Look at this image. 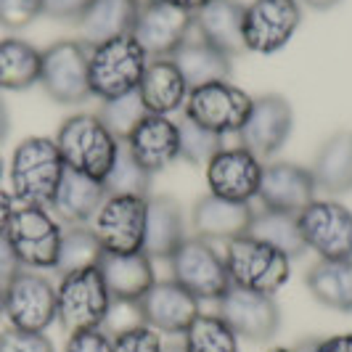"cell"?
<instances>
[{
    "instance_id": "6da1fadb",
    "label": "cell",
    "mask_w": 352,
    "mask_h": 352,
    "mask_svg": "<svg viewBox=\"0 0 352 352\" xmlns=\"http://www.w3.org/2000/svg\"><path fill=\"white\" fill-rule=\"evenodd\" d=\"M64 159L53 138L32 135L24 138L14 148L8 180H11V196L19 204L27 207H51L56 188L64 177Z\"/></svg>"
},
{
    "instance_id": "7a4b0ae2",
    "label": "cell",
    "mask_w": 352,
    "mask_h": 352,
    "mask_svg": "<svg viewBox=\"0 0 352 352\" xmlns=\"http://www.w3.org/2000/svg\"><path fill=\"white\" fill-rule=\"evenodd\" d=\"M53 141L69 170L96 177V180H104L109 175L117 151H120V141L106 130L98 114L67 117Z\"/></svg>"
},
{
    "instance_id": "3957f363",
    "label": "cell",
    "mask_w": 352,
    "mask_h": 352,
    "mask_svg": "<svg viewBox=\"0 0 352 352\" xmlns=\"http://www.w3.org/2000/svg\"><path fill=\"white\" fill-rule=\"evenodd\" d=\"M148 56L133 40V35L114 37L90 48L88 77L90 96L98 101H111L127 93H135L143 80Z\"/></svg>"
},
{
    "instance_id": "277c9868",
    "label": "cell",
    "mask_w": 352,
    "mask_h": 352,
    "mask_svg": "<svg viewBox=\"0 0 352 352\" xmlns=\"http://www.w3.org/2000/svg\"><path fill=\"white\" fill-rule=\"evenodd\" d=\"M223 260H226L230 286L270 294V297L292 276V260L276 247L265 244L249 233L228 241Z\"/></svg>"
},
{
    "instance_id": "5b68a950",
    "label": "cell",
    "mask_w": 352,
    "mask_h": 352,
    "mask_svg": "<svg viewBox=\"0 0 352 352\" xmlns=\"http://www.w3.org/2000/svg\"><path fill=\"white\" fill-rule=\"evenodd\" d=\"M111 302L114 300L106 289L98 265L74 270L61 276L56 286V320L69 334L82 329H101Z\"/></svg>"
},
{
    "instance_id": "8992f818",
    "label": "cell",
    "mask_w": 352,
    "mask_h": 352,
    "mask_svg": "<svg viewBox=\"0 0 352 352\" xmlns=\"http://www.w3.org/2000/svg\"><path fill=\"white\" fill-rule=\"evenodd\" d=\"M90 45L82 40H58L43 51L40 85L61 106L85 104L90 98Z\"/></svg>"
},
{
    "instance_id": "52a82bcc",
    "label": "cell",
    "mask_w": 352,
    "mask_h": 352,
    "mask_svg": "<svg viewBox=\"0 0 352 352\" xmlns=\"http://www.w3.org/2000/svg\"><path fill=\"white\" fill-rule=\"evenodd\" d=\"M6 236L16 252L19 263L27 270H53L64 228L45 207L19 204L6 228Z\"/></svg>"
},
{
    "instance_id": "ba28073f",
    "label": "cell",
    "mask_w": 352,
    "mask_h": 352,
    "mask_svg": "<svg viewBox=\"0 0 352 352\" xmlns=\"http://www.w3.org/2000/svg\"><path fill=\"white\" fill-rule=\"evenodd\" d=\"M252 96L230 80L210 82L188 93V101L183 106V117L196 122L199 127L210 130L214 135L239 133L252 111Z\"/></svg>"
},
{
    "instance_id": "9c48e42d",
    "label": "cell",
    "mask_w": 352,
    "mask_h": 352,
    "mask_svg": "<svg viewBox=\"0 0 352 352\" xmlns=\"http://www.w3.org/2000/svg\"><path fill=\"white\" fill-rule=\"evenodd\" d=\"M3 316L14 329L45 331L56 323V286L40 270L21 267L3 286Z\"/></svg>"
},
{
    "instance_id": "30bf717a",
    "label": "cell",
    "mask_w": 352,
    "mask_h": 352,
    "mask_svg": "<svg viewBox=\"0 0 352 352\" xmlns=\"http://www.w3.org/2000/svg\"><path fill=\"white\" fill-rule=\"evenodd\" d=\"M173 270V281H177L186 292H191L196 300H220L230 289L226 260L212 241L188 236L175 254L167 260Z\"/></svg>"
},
{
    "instance_id": "8fae6325",
    "label": "cell",
    "mask_w": 352,
    "mask_h": 352,
    "mask_svg": "<svg viewBox=\"0 0 352 352\" xmlns=\"http://www.w3.org/2000/svg\"><path fill=\"white\" fill-rule=\"evenodd\" d=\"M305 247L320 260H352V212L331 199H316L297 214Z\"/></svg>"
},
{
    "instance_id": "7c38bea8",
    "label": "cell",
    "mask_w": 352,
    "mask_h": 352,
    "mask_svg": "<svg viewBox=\"0 0 352 352\" xmlns=\"http://www.w3.org/2000/svg\"><path fill=\"white\" fill-rule=\"evenodd\" d=\"M146 212L148 199L143 196H109L90 223L101 249L111 254L141 252L146 236Z\"/></svg>"
},
{
    "instance_id": "4fadbf2b",
    "label": "cell",
    "mask_w": 352,
    "mask_h": 352,
    "mask_svg": "<svg viewBox=\"0 0 352 352\" xmlns=\"http://www.w3.org/2000/svg\"><path fill=\"white\" fill-rule=\"evenodd\" d=\"M302 21L300 0H252L244 8V45L270 56L289 45Z\"/></svg>"
},
{
    "instance_id": "5bb4252c",
    "label": "cell",
    "mask_w": 352,
    "mask_h": 352,
    "mask_svg": "<svg viewBox=\"0 0 352 352\" xmlns=\"http://www.w3.org/2000/svg\"><path fill=\"white\" fill-rule=\"evenodd\" d=\"M217 316L230 326V331L247 342H267L281 329V307L270 294L230 286L217 300Z\"/></svg>"
},
{
    "instance_id": "9a60e30c",
    "label": "cell",
    "mask_w": 352,
    "mask_h": 352,
    "mask_svg": "<svg viewBox=\"0 0 352 352\" xmlns=\"http://www.w3.org/2000/svg\"><path fill=\"white\" fill-rule=\"evenodd\" d=\"M292 127H294L292 104L278 93H265L252 101L247 122L236 135L247 151H252L257 159H267L281 151L283 143L292 135Z\"/></svg>"
},
{
    "instance_id": "2e32d148",
    "label": "cell",
    "mask_w": 352,
    "mask_h": 352,
    "mask_svg": "<svg viewBox=\"0 0 352 352\" xmlns=\"http://www.w3.org/2000/svg\"><path fill=\"white\" fill-rule=\"evenodd\" d=\"M194 14L162 0H151L138 8V19L130 35L148 58H170L188 40Z\"/></svg>"
},
{
    "instance_id": "e0dca14e",
    "label": "cell",
    "mask_w": 352,
    "mask_h": 352,
    "mask_svg": "<svg viewBox=\"0 0 352 352\" xmlns=\"http://www.w3.org/2000/svg\"><path fill=\"white\" fill-rule=\"evenodd\" d=\"M207 186L210 194L228 201H252L260 191L263 159H257L244 146L223 148L207 162Z\"/></svg>"
},
{
    "instance_id": "ac0fdd59",
    "label": "cell",
    "mask_w": 352,
    "mask_h": 352,
    "mask_svg": "<svg viewBox=\"0 0 352 352\" xmlns=\"http://www.w3.org/2000/svg\"><path fill=\"white\" fill-rule=\"evenodd\" d=\"M138 310L143 323L159 334H183L201 316V302L170 278V281H154V286L138 302Z\"/></svg>"
},
{
    "instance_id": "d6986e66",
    "label": "cell",
    "mask_w": 352,
    "mask_h": 352,
    "mask_svg": "<svg viewBox=\"0 0 352 352\" xmlns=\"http://www.w3.org/2000/svg\"><path fill=\"white\" fill-rule=\"evenodd\" d=\"M316 194L318 186L310 167L294 162H276L263 170L257 199L263 201V210L300 214L310 201H316Z\"/></svg>"
},
{
    "instance_id": "ffe728a7",
    "label": "cell",
    "mask_w": 352,
    "mask_h": 352,
    "mask_svg": "<svg viewBox=\"0 0 352 352\" xmlns=\"http://www.w3.org/2000/svg\"><path fill=\"white\" fill-rule=\"evenodd\" d=\"M124 146L146 173L157 175L180 159V130L170 117L148 114L127 135Z\"/></svg>"
},
{
    "instance_id": "44dd1931",
    "label": "cell",
    "mask_w": 352,
    "mask_h": 352,
    "mask_svg": "<svg viewBox=\"0 0 352 352\" xmlns=\"http://www.w3.org/2000/svg\"><path fill=\"white\" fill-rule=\"evenodd\" d=\"M254 220L249 201H228L214 194L201 196L191 212V228L204 241H233L247 236Z\"/></svg>"
},
{
    "instance_id": "7402d4cb",
    "label": "cell",
    "mask_w": 352,
    "mask_h": 352,
    "mask_svg": "<svg viewBox=\"0 0 352 352\" xmlns=\"http://www.w3.org/2000/svg\"><path fill=\"white\" fill-rule=\"evenodd\" d=\"M244 3L241 0H210L194 14V27L199 40L217 48L226 56L247 53L244 45Z\"/></svg>"
},
{
    "instance_id": "603a6c76",
    "label": "cell",
    "mask_w": 352,
    "mask_h": 352,
    "mask_svg": "<svg viewBox=\"0 0 352 352\" xmlns=\"http://www.w3.org/2000/svg\"><path fill=\"white\" fill-rule=\"evenodd\" d=\"M98 270L114 302H141L143 294L154 286V260L146 252L111 254L104 252L98 260Z\"/></svg>"
},
{
    "instance_id": "cb8c5ba5",
    "label": "cell",
    "mask_w": 352,
    "mask_h": 352,
    "mask_svg": "<svg viewBox=\"0 0 352 352\" xmlns=\"http://www.w3.org/2000/svg\"><path fill=\"white\" fill-rule=\"evenodd\" d=\"M106 199L109 194L104 180H96L67 167L48 210L56 212V217L67 226H90Z\"/></svg>"
},
{
    "instance_id": "d4e9b609",
    "label": "cell",
    "mask_w": 352,
    "mask_h": 352,
    "mask_svg": "<svg viewBox=\"0 0 352 352\" xmlns=\"http://www.w3.org/2000/svg\"><path fill=\"white\" fill-rule=\"evenodd\" d=\"M188 93L191 88L186 85L173 58H148L141 85H138V96L148 114H159V117L175 114L186 106Z\"/></svg>"
},
{
    "instance_id": "484cf974",
    "label": "cell",
    "mask_w": 352,
    "mask_h": 352,
    "mask_svg": "<svg viewBox=\"0 0 352 352\" xmlns=\"http://www.w3.org/2000/svg\"><path fill=\"white\" fill-rule=\"evenodd\" d=\"M188 239L186 233V217L183 207L173 196H154L148 199L146 212V236H143V252L151 260H170L175 249Z\"/></svg>"
},
{
    "instance_id": "4316f807",
    "label": "cell",
    "mask_w": 352,
    "mask_h": 352,
    "mask_svg": "<svg viewBox=\"0 0 352 352\" xmlns=\"http://www.w3.org/2000/svg\"><path fill=\"white\" fill-rule=\"evenodd\" d=\"M138 8L141 6L135 0H93L77 21L82 43L93 48L106 40L130 35L138 19Z\"/></svg>"
},
{
    "instance_id": "83f0119b",
    "label": "cell",
    "mask_w": 352,
    "mask_h": 352,
    "mask_svg": "<svg viewBox=\"0 0 352 352\" xmlns=\"http://www.w3.org/2000/svg\"><path fill=\"white\" fill-rule=\"evenodd\" d=\"M310 173L318 191L342 196L352 191V130H339L318 148Z\"/></svg>"
},
{
    "instance_id": "f1b7e54d",
    "label": "cell",
    "mask_w": 352,
    "mask_h": 352,
    "mask_svg": "<svg viewBox=\"0 0 352 352\" xmlns=\"http://www.w3.org/2000/svg\"><path fill=\"white\" fill-rule=\"evenodd\" d=\"M170 58H173V64L183 74L186 85L191 90L201 88V85H210V82L228 80L230 72H233L230 56L207 45L204 40H186Z\"/></svg>"
},
{
    "instance_id": "f546056e",
    "label": "cell",
    "mask_w": 352,
    "mask_h": 352,
    "mask_svg": "<svg viewBox=\"0 0 352 352\" xmlns=\"http://www.w3.org/2000/svg\"><path fill=\"white\" fill-rule=\"evenodd\" d=\"M305 283L320 305L336 313H352V260H318Z\"/></svg>"
},
{
    "instance_id": "4dcf8cb0",
    "label": "cell",
    "mask_w": 352,
    "mask_h": 352,
    "mask_svg": "<svg viewBox=\"0 0 352 352\" xmlns=\"http://www.w3.org/2000/svg\"><path fill=\"white\" fill-rule=\"evenodd\" d=\"M43 51L32 43L6 37L0 40V90H27L40 82Z\"/></svg>"
},
{
    "instance_id": "1f68e13d",
    "label": "cell",
    "mask_w": 352,
    "mask_h": 352,
    "mask_svg": "<svg viewBox=\"0 0 352 352\" xmlns=\"http://www.w3.org/2000/svg\"><path fill=\"white\" fill-rule=\"evenodd\" d=\"M249 236H254V239H260L265 244L276 247L289 260L300 257L302 252L307 249L300 233V220H297V214H289V212H276V210L254 212Z\"/></svg>"
},
{
    "instance_id": "d6a6232c",
    "label": "cell",
    "mask_w": 352,
    "mask_h": 352,
    "mask_svg": "<svg viewBox=\"0 0 352 352\" xmlns=\"http://www.w3.org/2000/svg\"><path fill=\"white\" fill-rule=\"evenodd\" d=\"M104 249L98 244L96 233L88 226H69L61 236V247H58V260H56V273L67 276L74 270H85L96 267L101 260Z\"/></svg>"
},
{
    "instance_id": "836d02e7",
    "label": "cell",
    "mask_w": 352,
    "mask_h": 352,
    "mask_svg": "<svg viewBox=\"0 0 352 352\" xmlns=\"http://www.w3.org/2000/svg\"><path fill=\"white\" fill-rule=\"evenodd\" d=\"M183 350L186 352H239V336L220 316L201 313L194 323L183 331Z\"/></svg>"
},
{
    "instance_id": "e575fe53",
    "label": "cell",
    "mask_w": 352,
    "mask_h": 352,
    "mask_svg": "<svg viewBox=\"0 0 352 352\" xmlns=\"http://www.w3.org/2000/svg\"><path fill=\"white\" fill-rule=\"evenodd\" d=\"M151 173H146L141 164L133 159L130 148L120 143V151H117V159L109 170V175L104 177L106 194L109 196H143L148 199V191H151Z\"/></svg>"
},
{
    "instance_id": "d590c367",
    "label": "cell",
    "mask_w": 352,
    "mask_h": 352,
    "mask_svg": "<svg viewBox=\"0 0 352 352\" xmlns=\"http://www.w3.org/2000/svg\"><path fill=\"white\" fill-rule=\"evenodd\" d=\"M143 117H148V111L143 106L138 90L120 96V98H111V101H101V109H98V120L120 143L127 141V135L138 127Z\"/></svg>"
},
{
    "instance_id": "8d00e7d4",
    "label": "cell",
    "mask_w": 352,
    "mask_h": 352,
    "mask_svg": "<svg viewBox=\"0 0 352 352\" xmlns=\"http://www.w3.org/2000/svg\"><path fill=\"white\" fill-rule=\"evenodd\" d=\"M177 130H180V159H186L194 167H201V164L207 167V162L217 151L226 148L223 135H214L186 117H183V122H177Z\"/></svg>"
},
{
    "instance_id": "74e56055",
    "label": "cell",
    "mask_w": 352,
    "mask_h": 352,
    "mask_svg": "<svg viewBox=\"0 0 352 352\" xmlns=\"http://www.w3.org/2000/svg\"><path fill=\"white\" fill-rule=\"evenodd\" d=\"M162 347L164 342L159 331H154L146 323L111 336V352H162Z\"/></svg>"
},
{
    "instance_id": "f35d334b",
    "label": "cell",
    "mask_w": 352,
    "mask_h": 352,
    "mask_svg": "<svg viewBox=\"0 0 352 352\" xmlns=\"http://www.w3.org/2000/svg\"><path fill=\"white\" fill-rule=\"evenodd\" d=\"M0 352H56L45 331H24L8 326L0 331Z\"/></svg>"
},
{
    "instance_id": "ab89813d",
    "label": "cell",
    "mask_w": 352,
    "mask_h": 352,
    "mask_svg": "<svg viewBox=\"0 0 352 352\" xmlns=\"http://www.w3.org/2000/svg\"><path fill=\"white\" fill-rule=\"evenodd\" d=\"M37 16H43V0H0V27L24 30Z\"/></svg>"
},
{
    "instance_id": "60d3db41",
    "label": "cell",
    "mask_w": 352,
    "mask_h": 352,
    "mask_svg": "<svg viewBox=\"0 0 352 352\" xmlns=\"http://www.w3.org/2000/svg\"><path fill=\"white\" fill-rule=\"evenodd\" d=\"M64 352H111V336L104 329H82L72 331Z\"/></svg>"
},
{
    "instance_id": "b9f144b4",
    "label": "cell",
    "mask_w": 352,
    "mask_h": 352,
    "mask_svg": "<svg viewBox=\"0 0 352 352\" xmlns=\"http://www.w3.org/2000/svg\"><path fill=\"white\" fill-rule=\"evenodd\" d=\"M93 0H43V16H51L56 21H80V16L88 11Z\"/></svg>"
},
{
    "instance_id": "7bdbcfd3",
    "label": "cell",
    "mask_w": 352,
    "mask_h": 352,
    "mask_svg": "<svg viewBox=\"0 0 352 352\" xmlns=\"http://www.w3.org/2000/svg\"><path fill=\"white\" fill-rule=\"evenodd\" d=\"M297 352H352V334H334L302 342Z\"/></svg>"
},
{
    "instance_id": "ee69618b",
    "label": "cell",
    "mask_w": 352,
    "mask_h": 352,
    "mask_svg": "<svg viewBox=\"0 0 352 352\" xmlns=\"http://www.w3.org/2000/svg\"><path fill=\"white\" fill-rule=\"evenodd\" d=\"M19 270H21V263H19L16 252L11 247L8 236L0 233V286H6V283L16 276Z\"/></svg>"
},
{
    "instance_id": "f6af8a7d",
    "label": "cell",
    "mask_w": 352,
    "mask_h": 352,
    "mask_svg": "<svg viewBox=\"0 0 352 352\" xmlns=\"http://www.w3.org/2000/svg\"><path fill=\"white\" fill-rule=\"evenodd\" d=\"M14 210H16V201H14L11 191L0 188V233H6L8 223H11V217H14Z\"/></svg>"
},
{
    "instance_id": "bcb514c9",
    "label": "cell",
    "mask_w": 352,
    "mask_h": 352,
    "mask_svg": "<svg viewBox=\"0 0 352 352\" xmlns=\"http://www.w3.org/2000/svg\"><path fill=\"white\" fill-rule=\"evenodd\" d=\"M8 133H11V114H8V106L0 96V143L8 138Z\"/></svg>"
},
{
    "instance_id": "7dc6e473",
    "label": "cell",
    "mask_w": 352,
    "mask_h": 352,
    "mask_svg": "<svg viewBox=\"0 0 352 352\" xmlns=\"http://www.w3.org/2000/svg\"><path fill=\"white\" fill-rule=\"evenodd\" d=\"M162 3H170V6H175V8H183V11H188V14H196V11L204 8L210 0H162Z\"/></svg>"
},
{
    "instance_id": "c3c4849f",
    "label": "cell",
    "mask_w": 352,
    "mask_h": 352,
    "mask_svg": "<svg viewBox=\"0 0 352 352\" xmlns=\"http://www.w3.org/2000/svg\"><path fill=\"white\" fill-rule=\"evenodd\" d=\"M305 6H310V8H316V11H329V8H334L339 0H302Z\"/></svg>"
},
{
    "instance_id": "681fc988",
    "label": "cell",
    "mask_w": 352,
    "mask_h": 352,
    "mask_svg": "<svg viewBox=\"0 0 352 352\" xmlns=\"http://www.w3.org/2000/svg\"><path fill=\"white\" fill-rule=\"evenodd\" d=\"M162 352H186V350H183V342H167L162 347Z\"/></svg>"
},
{
    "instance_id": "f907efd6",
    "label": "cell",
    "mask_w": 352,
    "mask_h": 352,
    "mask_svg": "<svg viewBox=\"0 0 352 352\" xmlns=\"http://www.w3.org/2000/svg\"><path fill=\"white\" fill-rule=\"evenodd\" d=\"M267 352H297V350H289V347H273V350H267Z\"/></svg>"
},
{
    "instance_id": "816d5d0a",
    "label": "cell",
    "mask_w": 352,
    "mask_h": 352,
    "mask_svg": "<svg viewBox=\"0 0 352 352\" xmlns=\"http://www.w3.org/2000/svg\"><path fill=\"white\" fill-rule=\"evenodd\" d=\"M0 316H3V286H0Z\"/></svg>"
},
{
    "instance_id": "f5cc1de1",
    "label": "cell",
    "mask_w": 352,
    "mask_h": 352,
    "mask_svg": "<svg viewBox=\"0 0 352 352\" xmlns=\"http://www.w3.org/2000/svg\"><path fill=\"white\" fill-rule=\"evenodd\" d=\"M135 3H138V6H146V3H151V0H135Z\"/></svg>"
},
{
    "instance_id": "db71d44e",
    "label": "cell",
    "mask_w": 352,
    "mask_h": 352,
    "mask_svg": "<svg viewBox=\"0 0 352 352\" xmlns=\"http://www.w3.org/2000/svg\"><path fill=\"white\" fill-rule=\"evenodd\" d=\"M0 177H3V159H0Z\"/></svg>"
}]
</instances>
